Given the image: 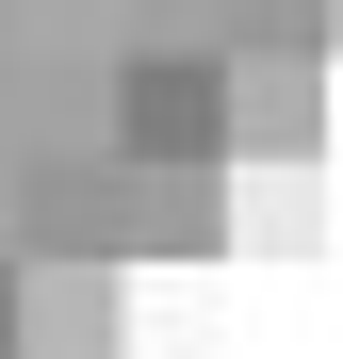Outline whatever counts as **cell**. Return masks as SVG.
<instances>
[{
	"label": "cell",
	"mask_w": 343,
	"mask_h": 359,
	"mask_svg": "<svg viewBox=\"0 0 343 359\" xmlns=\"http://www.w3.org/2000/svg\"><path fill=\"white\" fill-rule=\"evenodd\" d=\"M114 343H131L114 262H17V359H114Z\"/></svg>",
	"instance_id": "cell-3"
},
{
	"label": "cell",
	"mask_w": 343,
	"mask_h": 359,
	"mask_svg": "<svg viewBox=\"0 0 343 359\" xmlns=\"http://www.w3.org/2000/svg\"><path fill=\"white\" fill-rule=\"evenodd\" d=\"M0 359H17V278H0Z\"/></svg>",
	"instance_id": "cell-6"
},
{
	"label": "cell",
	"mask_w": 343,
	"mask_h": 359,
	"mask_svg": "<svg viewBox=\"0 0 343 359\" xmlns=\"http://www.w3.org/2000/svg\"><path fill=\"white\" fill-rule=\"evenodd\" d=\"M327 163H229V245H311Z\"/></svg>",
	"instance_id": "cell-4"
},
{
	"label": "cell",
	"mask_w": 343,
	"mask_h": 359,
	"mask_svg": "<svg viewBox=\"0 0 343 359\" xmlns=\"http://www.w3.org/2000/svg\"><path fill=\"white\" fill-rule=\"evenodd\" d=\"M229 163H327V49H229Z\"/></svg>",
	"instance_id": "cell-2"
},
{
	"label": "cell",
	"mask_w": 343,
	"mask_h": 359,
	"mask_svg": "<svg viewBox=\"0 0 343 359\" xmlns=\"http://www.w3.org/2000/svg\"><path fill=\"white\" fill-rule=\"evenodd\" d=\"M311 49H343V0H311Z\"/></svg>",
	"instance_id": "cell-5"
},
{
	"label": "cell",
	"mask_w": 343,
	"mask_h": 359,
	"mask_svg": "<svg viewBox=\"0 0 343 359\" xmlns=\"http://www.w3.org/2000/svg\"><path fill=\"white\" fill-rule=\"evenodd\" d=\"M114 163L213 180V163H229V49H163V66L114 82Z\"/></svg>",
	"instance_id": "cell-1"
}]
</instances>
